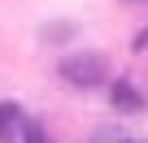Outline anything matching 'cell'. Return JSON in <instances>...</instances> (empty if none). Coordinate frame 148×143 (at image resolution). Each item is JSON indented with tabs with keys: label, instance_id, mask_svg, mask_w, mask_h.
<instances>
[{
	"label": "cell",
	"instance_id": "cell-1",
	"mask_svg": "<svg viewBox=\"0 0 148 143\" xmlns=\"http://www.w3.org/2000/svg\"><path fill=\"white\" fill-rule=\"evenodd\" d=\"M57 74H61V83H70V87H100V83H109V74H113V65H109V56L105 52H70V56H61L57 61Z\"/></svg>",
	"mask_w": 148,
	"mask_h": 143
},
{
	"label": "cell",
	"instance_id": "cell-2",
	"mask_svg": "<svg viewBox=\"0 0 148 143\" xmlns=\"http://www.w3.org/2000/svg\"><path fill=\"white\" fill-rule=\"evenodd\" d=\"M109 104L122 108V113H144V108H148L144 91H135L131 78H113V83H109Z\"/></svg>",
	"mask_w": 148,
	"mask_h": 143
},
{
	"label": "cell",
	"instance_id": "cell-3",
	"mask_svg": "<svg viewBox=\"0 0 148 143\" xmlns=\"http://www.w3.org/2000/svg\"><path fill=\"white\" fill-rule=\"evenodd\" d=\"M22 126H26L22 104L18 100H0V143H18L22 139Z\"/></svg>",
	"mask_w": 148,
	"mask_h": 143
},
{
	"label": "cell",
	"instance_id": "cell-4",
	"mask_svg": "<svg viewBox=\"0 0 148 143\" xmlns=\"http://www.w3.org/2000/svg\"><path fill=\"white\" fill-rule=\"evenodd\" d=\"M22 143H52V139H48V130H44L39 121H26V126H22Z\"/></svg>",
	"mask_w": 148,
	"mask_h": 143
},
{
	"label": "cell",
	"instance_id": "cell-5",
	"mask_svg": "<svg viewBox=\"0 0 148 143\" xmlns=\"http://www.w3.org/2000/svg\"><path fill=\"white\" fill-rule=\"evenodd\" d=\"M131 48H135V52H144V48H148V26H144V30H135V39H131Z\"/></svg>",
	"mask_w": 148,
	"mask_h": 143
},
{
	"label": "cell",
	"instance_id": "cell-6",
	"mask_svg": "<svg viewBox=\"0 0 148 143\" xmlns=\"http://www.w3.org/2000/svg\"><path fill=\"white\" fill-rule=\"evenodd\" d=\"M122 5H148V0H122Z\"/></svg>",
	"mask_w": 148,
	"mask_h": 143
},
{
	"label": "cell",
	"instance_id": "cell-7",
	"mask_svg": "<svg viewBox=\"0 0 148 143\" xmlns=\"http://www.w3.org/2000/svg\"><path fill=\"white\" fill-rule=\"evenodd\" d=\"M122 143H148V139H122Z\"/></svg>",
	"mask_w": 148,
	"mask_h": 143
}]
</instances>
